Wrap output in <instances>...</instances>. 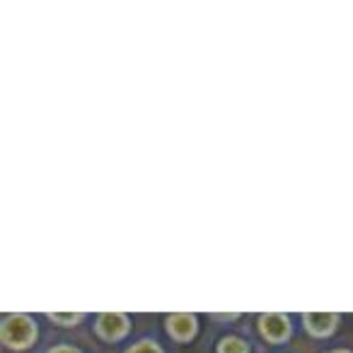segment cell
Wrapping results in <instances>:
<instances>
[{"label":"cell","mask_w":353,"mask_h":353,"mask_svg":"<svg viewBox=\"0 0 353 353\" xmlns=\"http://www.w3.org/2000/svg\"><path fill=\"white\" fill-rule=\"evenodd\" d=\"M339 314L334 312H310V314H303V322H305V329H307L310 336L314 339H324V336H332L339 327Z\"/></svg>","instance_id":"5b68a950"},{"label":"cell","mask_w":353,"mask_h":353,"mask_svg":"<svg viewBox=\"0 0 353 353\" xmlns=\"http://www.w3.org/2000/svg\"><path fill=\"white\" fill-rule=\"evenodd\" d=\"M51 322L61 324V327H73V324H80L83 322V314L80 312H59V314H49Z\"/></svg>","instance_id":"52a82bcc"},{"label":"cell","mask_w":353,"mask_h":353,"mask_svg":"<svg viewBox=\"0 0 353 353\" xmlns=\"http://www.w3.org/2000/svg\"><path fill=\"white\" fill-rule=\"evenodd\" d=\"M218 353H250V346L237 336H225L218 343Z\"/></svg>","instance_id":"8992f818"},{"label":"cell","mask_w":353,"mask_h":353,"mask_svg":"<svg viewBox=\"0 0 353 353\" xmlns=\"http://www.w3.org/2000/svg\"><path fill=\"white\" fill-rule=\"evenodd\" d=\"M199 332V319L194 314L187 312H179V314H170L167 317V334H170L174 341L179 343H187L196 336Z\"/></svg>","instance_id":"277c9868"},{"label":"cell","mask_w":353,"mask_h":353,"mask_svg":"<svg viewBox=\"0 0 353 353\" xmlns=\"http://www.w3.org/2000/svg\"><path fill=\"white\" fill-rule=\"evenodd\" d=\"M259 332L266 341L271 343H285L290 336H293V324L285 314H261L259 317Z\"/></svg>","instance_id":"3957f363"},{"label":"cell","mask_w":353,"mask_h":353,"mask_svg":"<svg viewBox=\"0 0 353 353\" xmlns=\"http://www.w3.org/2000/svg\"><path fill=\"white\" fill-rule=\"evenodd\" d=\"M332 353H351V351H332Z\"/></svg>","instance_id":"8fae6325"},{"label":"cell","mask_w":353,"mask_h":353,"mask_svg":"<svg viewBox=\"0 0 353 353\" xmlns=\"http://www.w3.org/2000/svg\"><path fill=\"white\" fill-rule=\"evenodd\" d=\"M49 353H80V351L73 346H56V348H51Z\"/></svg>","instance_id":"9c48e42d"},{"label":"cell","mask_w":353,"mask_h":353,"mask_svg":"<svg viewBox=\"0 0 353 353\" xmlns=\"http://www.w3.org/2000/svg\"><path fill=\"white\" fill-rule=\"evenodd\" d=\"M237 314H216V319H235Z\"/></svg>","instance_id":"30bf717a"},{"label":"cell","mask_w":353,"mask_h":353,"mask_svg":"<svg viewBox=\"0 0 353 353\" xmlns=\"http://www.w3.org/2000/svg\"><path fill=\"white\" fill-rule=\"evenodd\" d=\"M0 339L10 351H27L37 341V324L30 314H10L0 327Z\"/></svg>","instance_id":"6da1fadb"},{"label":"cell","mask_w":353,"mask_h":353,"mask_svg":"<svg viewBox=\"0 0 353 353\" xmlns=\"http://www.w3.org/2000/svg\"><path fill=\"white\" fill-rule=\"evenodd\" d=\"M128 329H131V322H128V314L123 312H102L94 322V334L109 343L121 341Z\"/></svg>","instance_id":"7a4b0ae2"},{"label":"cell","mask_w":353,"mask_h":353,"mask_svg":"<svg viewBox=\"0 0 353 353\" xmlns=\"http://www.w3.org/2000/svg\"><path fill=\"white\" fill-rule=\"evenodd\" d=\"M126 353H165V351L160 348V343L150 341V339H143V341L133 343V346L128 348Z\"/></svg>","instance_id":"ba28073f"}]
</instances>
